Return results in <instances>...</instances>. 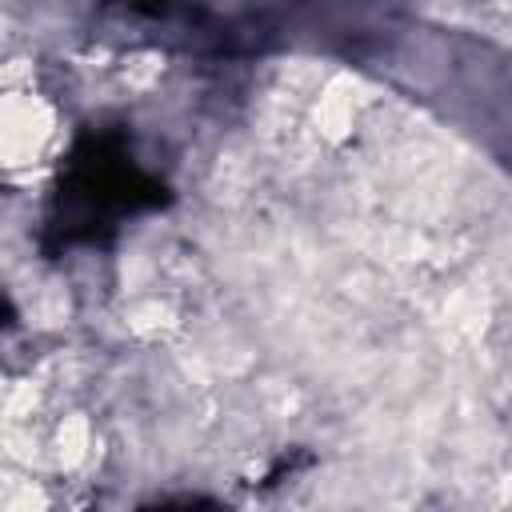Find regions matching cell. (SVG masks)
I'll list each match as a JSON object with an SVG mask.
<instances>
[{
	"label": "cell",
	"instance_id": "1",
	"mask_svg": "<svg viewBox=\"0 0 512 512\" xmlns=\"http://www.w3.org/2000/svg\"><path fill=\"white\" fill-rule=\"evenodd\" d=\"M160 200L164 188L136 168V160L124 148V136L96 132L72 148L48 228L60 236V244L100 240L108 228H116L124 212H140Z\"/></svg>",
	"mask_w": 512,
	"mask_h": 512
}]
</instances>
